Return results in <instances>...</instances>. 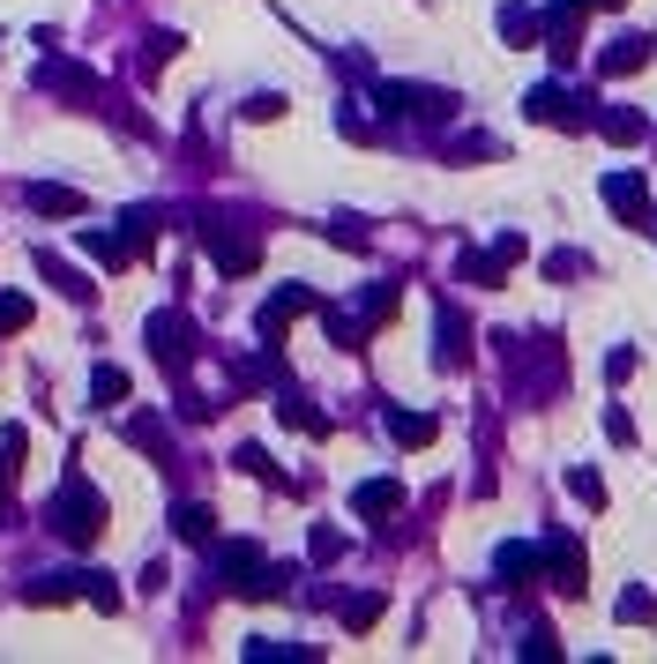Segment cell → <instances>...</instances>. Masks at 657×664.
Masks as SVG:
<instances>
[{"mask_svg":"<svg viewBox=\"0 0 657 664\" xmlns=\"http://www.w3.org/2000/svg\"><path fill=\"white\" fill-rule=\"evenodd\" d=\"M329 240H336V246H366V224H359V217H336V224H329Z\"/></svg>","mask_w":657,"mask_h":664,"instance_id":"cell-28","label":"cell"},{"mask_svg":"<svg viewBox=\"0 0 657 664\" xmlns=\"http://www.w3.org/2000/svg\"><path fill=\"white\" fill-rule=\"evenodd\" d=\"M150 351H157V367H187V359H195V329H187V321L179 314H150Z\"/></svg>","mask_w":657,"mask_h":664,"instance_id":"cell-6","label":"cell"},{"mask_svg":"<svg viewBox=\"0 0 657 664\" xmlns=\"http://www.w3.org/2000/svg\"><path fill=\"white\" fill-rule=\"evenodd\" d=\"M523 657H560V642L546 635V627H531V635H523Z\"/></svg>","mask_w":657,"mask_h":664,"instance_id":"cell-31","label":"cell"},{"mask_svg":"<svg viewBox=\"0 0 657 664\" xmlns=\"http://www.w3.org/2000/svg\"><path fill=\"white\" fill-rule=\"evenodd\" d=\"M82 254L105 262V270H127V262H135V246H127L120 232H82Z\"/></svg>","mask_w":657,"mask_h":664,"instance_id":"cell-15","label":"cell"},{"mask_svg":"<svg viewBox=\"0 0 657 664\" xmlns=\"http://www.w3.org/2000/svg\"><path fill=\"white\" fill-rule=\"evenodd\" d=\"M52 530H60L68 545H98V530H105V500L82 486V478H68V486H60V500H52Z\"/></svg>","mask_w":657,"mask_h":664,"instance_id":"cell-1","label":"cell"},{"mask_svg":"<svg viewBox=\"0 0 657 664\" xmlns=\"http://www.w3.org/2000/svg\"><path fill=\"white\" fill-rule=\"evenodd\" d=\"M0 492H8V463H0Z\"/></svg>","mask_w":657,"mask_h":664,"instance_id":"cell-34","label":"cell"},{"mask_svg":"<svg viewBox=\"0 0 657 664\" xmlns=\"http://www.w3.org/2000/svg\"><path fill=\"white\" fill-rule=\"evenodd\" d=\"M30 209H38V217H82L90 202H82L76 187H52V179H38V187H30Z\"/></svg>","mask_w":657,"mask_h":664,"instance_id":"cell-14","label":"cell"},{"mask_svg":"<svg viewBox=\"0 0 657 664\" xmlns=\"http://www.w3.org/2000/svg\"><path fill=\"white\" fill-rule=\"evenodd\" d=\"M612 613H620V627H650V619H657V590H620Z\"/></svg>","mask_w":657,"mask_h":664,"instance_id":"cell-21","label":"cell"},{"mask_svg":"<svg viewBox=\"0 0 657 664\" xmlns=\"http://www.w3.org/2000/svg\"><path fill=\"white\" fill-rule=\"evenodd\" d=\"M374 619H381V597H374V590H366V597H352V605H344V627H352V635H366Z\"/></svg>","mask_w":657,"mask_h":664,"instance_id":"cell-24","label":"cell"},{"mask_svg":"<svg viewBox=\"0 0 657 664\" xmlns=\"http://www.w3.org/2000/svg\"><path fill=\"white\" fill-rule=\"evenodd\" d=\"M582 270H590L582 254H553V262H546V276H582Z\"/></svg>","mask_w":657,"mask_h":664,"instance_id":"cell-32","label":"cell"},{"mask_svg":"<svg viewBox=\"0 0 657 664\" xmlns=\"http://www.w3.org/2000/svg\"><path fill=\"white\" fill-rule=\"evenodd\" d=\"M650 68V38H643V30H628V38H612L606 52H598V75H606V82H620V75H643Z\"/></svg>","mask_w":657,"mask_h":664,"instance_id":"cell-9","label":"cell"},{"mask_svg":"<svg viewBox=\"0 0 657 664\" xmlns=\"http://www.w3.org/2000/svg\"><path fill=\"white\" fill-rule=\"evenodd\" d=\"M127 441H135V448H150V456H165V448H173V433H165L157 419H135V426H127Z\"/></svg>","mask_w":657,"mask_h":664,"instance_id":"cell-23","label":"cell"},{"mask_svg":"<svg viewBox=\"0 0 657 664\" xmlns=\"http://www.w3.org/2000/svg\"><path fill=\"white\" fill-rule=\"evenodd\" d=\"M538 560L553 567V590L560 597H582V545L568 538V530H546V538H538Z\"/></svg>","mask_w":657,"mask_h":664,"instance_id":"cell-4","label":"cell"},{"mask_svg":"<svg viewBox=\"0 0 657 664\" xmlns=\"http://www.w3.org/2000/svg\"><path fill=\"white\" fill-rule=\"evenodd\" d=\"M606 441L635 448V419H628V411H620V403H606Z\"/></svg>","mask_w":657,"mask_h":664,"instance_id":"cell-27","label":"cell"},{"mask_svg":"<svg viewBox=\"0 0 657 664\" xmlns=\"http://www.w3.org/2000/svg\"><path fill=\"white\" fill-rule=\"evenodd\" d=\"M606 209L620 224H650V187H643V173H606Z\"/></svg>","mask_w":657,"mask_h":664,"instance_id":"cell-7","label":"cell"},{"mask_svg":"<svg viewBox=\"0 0 657 664\" xmlns=\"http://www.w3.org/2000/svg\"><path fill=\"white\" fill-rule=\"evenodd\" d=\"M501 38L508 46H538V38H546V16H538V8H501Z\"/></svg>","mask_w":657,"mask_h":664,"instance_id":"cell-16","label":"cell"},{"mask_svg":"<svg viewBox=\"0 0 657 664\" xmlns=\"http://www.w3.org/2000/svg\"><path fill=\"white\" fill-rule=\"evenodd\" d=\"M314 306H322V299L306 292V284H292V292H277L269 306H262V314H254V329H262V344H277L284 329H292L300 314H314Z\"/></svg>","mask_w":657,"mask_h":664,"instance_id":"cell-5","label":"cell"},{"mask_svg":"<svg viewBox=\"0 0 657 664\" xmlns=\"http://www.w3.org/2000/svg\"><path fill=\"white\" fill-rule=\"evenodd\" d=\"M232 463L247 470V478H262V486H277V463H269V456H262V448H239V456H232Z\"/></svg>","mask_w":657,"mask_h":664,"instance_id":"cell-26","label":"cell"},{"mask_svg":"<svg viewBox=\"0 0 657 664\" xmlns=\"http://www.w3.org/2000/svg\"><path fill=\"white\" fill-rule=\"evenodd\" d=\"M396 508H404V486H396V478H366V486L352 492V516H366V523L396 516Z\"/></svg>","mask_w":657,"mask_h":664,"instance_id":"cell-10","label":"cell"},{"mask_svg":"<svg viewBox=\"0 0 657 664\" xmlns=\"http://www.w3.org/2000/svg\"><path fill=\"white\" fill-rule=\"evenodd\" d=\"M209 262L225 276H247L254 262H262V240H254V232H209Z\"/></svg>","mask_w":657,"mask_h":664,"instance_id":"cell-8","label":"cell"},{"mask_svg":"<svg viewBox=\"0 0 657 664\" xmlns=\"http://www.w3.org/2000/svg\"><path fill=\"white\" fill-rule=\"evenodd\" d=\"M455 157H501V143H493V135H463V143H455Z\"/></svg>","mask_w":657,"mask_h":664,"instance_id":"cell-29","label":"cell"},{"mask_svg":"<svg viewBox=\"0 0 657 664\" xmlns=\"http://www.w3.org/2000/svg\"><path fill=\"white\" fill-rule=\"evenodd\" d=\"M582 8H628V0H582Z\"/></svg>","mask_w":657,"mask_h":664,"instance_id":"cell-33","label":"cell"},{"mask_svg":"<svg viewBox=\"0 0 657 664\" xmlns=\"http://www.w3.org/2000/svg\"><path fill=\"white\" fill-rule=\"evenodd\" d=\"M455 270H463V284H479V292H501V276L516 270V262H508L501 246H493V254H463Z\"/></svg>","mask_w":657,"mask_h":664,"instance_id":"cell-13","label":"cell"},{"mask_svg":"<svg viewBox=\"0 0 657 664\" xmlns=\"http://www.w3.org/2000/svg\"><path fill=\"white\" fill-rule=\"evenodd\" d=\"M433 359H441V367H463V359H471V321L455 314V306H441V351H433Z\"/></svg>","mask_w":657,"mask_h":664,"instance_id":"cell-12","label":"cell"},{"mask_svg":"<svg viewBox=\"0 0 657 664\" xmlns=\"http://www.w3.org/2000/svg\"><path fill=\"white\" fill-rule=\"evenodd\" d=\"M277 113H284V98H277V90H262V98H247V120H277Z\"/></svg>","mask_w":657,"mask_h":664,"instance_id":"cell-30","label":"cell"},{"mask_svg":"<svg viewBox=\"0 0 657 664\" xmlns=\"http://www.w3.org/2000/svg\"><path fill=\"white\" fill-rule=\"evenodd\" d=\"M598 127H606V143H643V135H650V120H643V113H628V105H606V113H598Z\"/></svg>","mask_w":657,"mask_h":664,"instance_id":"cell-17","label":"cell"},{"mask_svg":"<svg viewBox=\"0 0 657 664\" xmlns=\"http://www.w3.org/2000/svg\"><path fill=\"white\" fill-rule=\"evenodd\" d=\"M173 530H179V538H187V545H209V530H217V516H209L203 500H187V508H179V516H173Z\"/></svg>","mask_w":657,"mask_h":664,"instance_id":"cell-20","label":"cell"},{"mask_svg":"<svg viewBox=\"0 0 657 664\" xmlns=\"http://www.w3.org/2000/svg\"><path fill=\"white\" fill-rule=\"evenodd\" d=\"M389 433H396V448H426L433 419H426V411H389Z\"/></svg>","mask_w":657,"mask_h":664,"instance_id":"cell-18","label":"cell"},{"mask_svg":"<svg viewBox=\"0 0 657 664\" xmlns=\"http://www.w3.org/2000/svg\"><path fill=\"white\" fill-rule=\"evenodd\" d=\"M538 545H501L493 553V575H501V590H531V575H538Z\"/></svg>","mask_w":657,"mask_h":664,"instance_id":"cell-11","label":"cell"},{"mask_svg":"<svg viewBox=\"0 0 657 664\" xmlns=\"http://www.w3.org/2000/svg\"><path fill=\"white\" fill-rule=\"evenodd\" d=\"M381 105H389V113H411V120H449L455 113L449 90H426V82H381Z\"/></svg>","mask_w":657,"mask_h":664,"instance_id":"cell-3","label":"cell"},{"mask_svg":"<svg viewBox=\"0 0 657 664\" xmlns=\"http://www.w3.org/2000/svg\"><path fill=\"white\" fill-rule=\"evenodd\" d=\"M523 120H538V127H598V113H590V98H576V90L538 82L531 98H523Z\"/></svg>","mask_w":657,"mask_h":664,"instance_id":"cell-2","label":"cell"},{"mask_svg":"<svg viewBox=\"0 0 657 664\" xmlns=\"http://www.w3.org/2000/svg\"><path fill=\"white\" fill-rule=\"evenodd\" d=\"M38 276H46L52 292H68V299H90V284H82V276H76V270H68V262H52L46 246H38Z\"/></svg>","mask_w":657,"mask_h":664,"instance_id":"cell-19","label":"cell"},{"mask_svg":"<svg viewBox=\"0 0 657 664\" xmlns=\"http://www.w3.org/2000/svg\"><path fill=\"white\" fill-rule=\"evenodd\" d=\"M90 396H98V403H127V373L120 367H98V373H90Z\"/></svg>","mask_w":657,"mask_h":664,"instance_id":"cell-22","label":"cell"},{"mask_svg":"<svg viewBox=\"0 0 657 664\" xmlns=\"http://www.w3.org/2000/svg\"><path fill=\"white\" fill-rule=\"evenodd\" d=\"M568 492H576L582 508H606V478H598V470H576V478H568Z\"/></svg>","mask_w":657,"mask_h":664,"instance_id":"cell-25","label":"cell"}]
</instances>
